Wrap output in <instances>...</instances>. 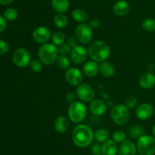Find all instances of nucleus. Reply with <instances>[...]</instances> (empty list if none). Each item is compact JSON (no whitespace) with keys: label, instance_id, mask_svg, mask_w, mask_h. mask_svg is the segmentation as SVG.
<instances>
[{"label":"nucleus","instance_id":"obj_19","mask_svg":"<svg viewBox=\"0 0 155 155\" xmlns=\"http://www.w3.org/2000/svg\"><path fill=\"white\" fill-rule=\"evenodd\" d=\"M102 155H116L118 151L117 143L113 139H107L101 145Z\"/></svg>","mask_w":155,"mask_h":155},{"label":"nucleus","instance_id":"obj_32","mask_svg":"<svg viewBox=\"0 0 155 155\" xmlns=\"http://www.w3.org/2000/svg\"><path fill=\"white\" fill-rule=\"evenodd\" d=\"M126 133L122 130H117L112 135V139L116 143H122L127 139Z\"/></svg>","mask_w":155,"mask_h":155},{"label":"nucleus","instance_id":"obj_21","mask_svg":"<svg viewBox=\"0 0 155 155\" xmlns=\"http://www.w3.org/2000/svg\"><path fill=\"white\" fill-rule=\"evenodd\" d=\"M99 73L104 78H111L115 73V68L113 64L104 61L99 65Z\"/></svg>","mask_w":155,"mask_h":155},{"label":"nucleus","instance_id":"obj_27","mask_svg":"<svg viewBox=\"0 0 155 155\" xmlns=\"http://www.w3.org/2000/svg\"><path fill=\"white\" fill-rule=\"evenodd\" d=\"M109 136H110L109 132L105 129H99L94 132V138L98 142H104L109 139Z\"/></svg>","mask_w":155,"mask_h":155},{"label":"nucleus","instance_id":"obj_16","mask_svg":"<svg viewBox=\"0 0 155 155\" xmlns=\"http://www.w3.org/2000/svg\"><path fill=\"white\" fill-rule=\"evenodd\" d=\"M139 83L143 89H151L155 86V74L151 71L145 72L139 78Z\"/></svg>","mask_w":155,"mask_h":155},{"label":"nucleus","instance_id":"obj_23","mask_svg":"<svg viewBox=\"0 0 155 155\" xmlns=\"http://www.w3.org/2000/svg\"><path fill=\"white\" fill-rule=\"evenodd\" d=\"M144 135H145V129L142 125H135L129 130V135L134 139H139Z\"/></svg>","mask_w":155,"mask_h":155},{"label":"nucleus","instance_id":"obj_42","mask_svg":"<svg viewBox=\"0 0 155 155\" xmlns=\"http://www.w3.org/2000/svg\"><path fill=\"white\" fill-rule=\"evenodd\" d=\"M152 133H153V135H154V137L155 138V123L154 126H153V128H152Z\"/></svg>","mask_w":155,"mask_h":155},{"label":"nucleus","instance_id":"obj_38","mask_svg":"<svg viewBox=\"0 0 155 155\" xmlns=\"http://www.w3.org/2000/svg\"><path fill=\"white\" fill-rule=\"evenodd\" d=\"M89 24L92 27V30H93V29H97L100 27V25H101V21L98 19H97V18H93V19H92L89 21Z\"/></svg>","mask_w":155,"mask_h":155},{"label":"nucleus","instance_id":"obj_18","mask_svg":"<svg viewBox=\"0 0 155 155\" xmlns=\"http://www.w3.org/2000/svg\"><path fill=\"white\" fill-rule=\"evenodd\" d=\"M130 5L126 0H119L113 6V12L116 16L124 17L129 13Z\"/></svg>","mask_w":155,"mask_h":155},{"label":"nucleus","instance_id":"obj_1","mask_svg":"<svg viewBox=\"0 0 155 155\" xmlns=\"http://www.w3.org/2000/svg\"><path fill=\"white\" fill-rule=\"evenodd\" d=\"M94 138L93 131L87 125L80 124L73 130V141L76 146L80 148L89 147L92 143Z\"/></svg>","mask_w":155,"mask_h":155},{"label":"nucleus","instance_id":"obj_22","mask_svg":"<svg viewBox=\"0 0 155 155\" xmlns=\"http://www.w3.org/2000/svg\"><path fill=\"white\" fill-rule=\"evenodd\" d=\"M51 5L52 9L57 13L64 14L69 9V0H51Z\"/></svg>","mask_w":155,"mask_h":155},{"label":"nucleus","instance_id":"obj_7","mask_svg":"<svg viewBox=\"0 0 155 155\" xmlns=\"http://www.w3.org/2000/svg\"><path fill=\"white\" fill-rule=\"evenodd\" d=\"M92 28L89 23H80L75 29V35L79 42L82 44H87L92 39Z\"/></svg>","mask_w":155,"mask_h":155},{"label":"nucleus","instance_id":"obj_5","mask_svg":"<svg viewBox=\"0 0 155 155\" xmlns=\"http://www.w3.org/2000/svg\"><path fill=\"white\" fill-rule=\"evenodd\" d=\"M110 117L115 124L124 126L130 119V110L125 104H117L110 110Z\"/></svg>","mask_w":155,"mask_h":155},{"label":"nucleus","instance_id":"obj_14","mask_svg":"<svg viewBox=\"0 0 155 155\" xmlns=\"http://www.w3.org/2000/svg\"><path fill=\"white\" fill-rule=\"evenodd\" d=\"M107 105L104 100L100 99H94L90 102L89 104V110L95 115H102L107 111Z\"/></svg>","mask_w":155,"mask_h":155},{"label":"nucleus","instance_id":"obj_24","mask_svg":"<svg viewBox=\"0 0 155 155\" xmlns=\"http://www.w3.org/2000/svg\"><path fill=\"white\" fill-rule=\"evenodd\" d=\"M72 17L74 21L79 23H85L89 19V15L82 9H76L72 12Z\"/></svg>","mask_w":155,"mask_h":155},{"label":"nucleus","instance_id":"obj_35","mask_svg":"<svg viewBox=\"0 0 155 155\" xmlns=\"http://www.w3.org/2000/svg\"><path fill=\"white\" fill-rule=\"evenodd\" d=\"M91 150L93 155H102L101 145L99 143H94L91 147Z\"/></svg>","mask_w":155,"mask_h":155},{"label":"nucleus","instance_id":"obj_25","mask_svg":"<svg viewBox=\"0 0 155 155\" xmlns=\"http://www.w3.org/2000/svg\"><path fill=\"white\" fill-rule=\"evenodd\" d=\"M53 22H54V24L55 25L56 27L59 29H63L68 25V18L64 14L57 13L54 16Z\"/></svg>","mask_w":155,"mask_h":155},{"label":"nucleus","instance_id":"obj_8","mask_svg":"<svg viewBox=\"0 0 155 155\" xmlns=\"http://www.w3.org/2000/svg\"><path fill=\"white\" fill-rule=\"evenodd\" d=\"M12 61L18 68H25L30 65L31 56L27 50L20 47L15 50L12 55Z\"/></svg>","mask_w":155,"mask_h":155},{"label":"nucleus","instance_id":"obj_11","mask_svg":"<svg viewBox=\"0 0 155 155\" xmlns=\"http://www.w3.org/2000/svg\"><path fill=\"white\" fill-rule=\"evenodd\" d=\"M89 53H88V50L85 48L83 46H77L76 47L71 50V53H70V58L71 61L74 62V64H83V62H86Z\"/></svg>","mask_w":155,"mask_h":155},{"label":"nucleus","instance_id":"obj_37","mask_svg":"<svg viewBox=\"0 0 155 155\" xmlns=\"http://www.w3.org/2000/svg\"><path fill=\"white\" fill-rule=\"evenodd\" d=\"M78 40L77 39V37H74V36H70L68 40H67V43L71 47V48H74L77 46H78Z\"/></svg>","mask_w":155,"mask_h":155},{"label":"nucleus","instance_id":"obj_34","mask_svg":"<svg viewBox=\"0 0 155 155\" xmlns=\"http://www.w3.org/2000/svg\"><path fill=\"white\" fill-rule=\"evenodd\" d=\"M58 52H59V55H62V56H68L71 53V48L68 43H63L61 44V46H58Z\"/></svg>","mask_w":155,"mask_h":155},{"label":"nucleus","instance_id":"obj_36","mask_svg":"<svg viewBox=\"0 0 155 155\" xmlns=\"http://www.w3.org/2000/svg\"><path fill=\"white\" fill-rule=\"evenodd\" d=\"M9 50V45L5 40H0V55L5 54Z\"/></svg>","mask_w":155,"mask_h":155},{"label":"nucleus","instance_id":"obj_9","mask_svg":"<svg viewBox=\"0 0 155 155\" xmlns=\"http://www.w3.org/2000/svg\"><path fill=\"white\" fill-rule=\"evenodd\" d=\"M76 94L77 97L85 103L92 101L95 97V91L91 85L86 83H82L77 86Z\"/></svg>","mask_w":155,"mask_h":155},{"label":"nucleus","instance_id":"obj_43","mask_svg":"<svg viewBox=\"0 0 155 155\" xmlns=\"http://www.w3.org/2000/svg\"><path fill=\"white\" fill-rule=\"evenodd\" d=\"M154 113H155V108H154Z\"/></svg>","mask_w":155,"mask_h":155},{"label":"nucleus","instance_id":"obj_13","mask_svg":"<svg viewBox=\"0 0 155 155\" xmlns=\"http://www.w3.org/2000/svg\"><path fill=\"white\" fill-rule=\"evenodd\" d=\"M154 112V109L152 105L148 103H143L136 107V115L139 120L146 121L152 116Z\"/></svg>","mask_w":155,"mask_h":155},{"label":"nucleus","instance_id":"obj_12","mask_svg":"<svg viewBox=\"0 0 155 155\" xmlns=\"http://www.w3.org/2000/svg\"><path fill=\"white\" fill-rule=\"evenodd\" d=\"M32 36L35 42L42 45V44L48 43L51 37V33L48 27L45 26H40V27H36L33 30Z\"/></svg>","mask_w":155,"mask_h":155},{"label":"nucleus","instance_id":"obj_31","mask_svg":"<svg viewBox=\"0 0 155 155\" xmlns=\"http://www.w3.org/2000/svg\"><path fill=\"white\" fill-rule=\"evenodd\" d=\"M30 67L35 73H39L43 68V63L39 59H33L30 62Z\"/></svg>","mask_w":155,"mask_h":155},{"label":"nucleus","instance_id":"obj_41","mask_svg":"<svg viewBox=\"0 0 155 155\" xmlns=\"http://www.w3.org/2000/svg\"><path fill=\"white\" fill-rule=\"evenodd\" d=\"M14 0H0V4L2 5H8V4H11V3L13 2Z\"/></svg>","mask_w":155,"mask_h":155},{"label":"nucleus","instance_id":"obj_3","mask_svg":"<svg viewBox=\"0 0 155 155\" xmlns=\"http://www.w3.org/2000/svg\"><path fill=\"white\" fill-rule=\"evenodd\" d=\"M58 56V48L52 43L42 44L38 50V57L44 65H51L54 64Z\"/></svg>","mask_w":155,"mask_h":155},{"label":"nucleus","instance_id":"obj_6","mask_svg":"<svg viewBox=\"0 0 155 155\" xmlns=\"http://www.w3.org/2000/svg\"><path fill=\"white\" fill-rule=\"evenodd\" d=\"M136 147L139 155H154L155 138L152 135H144L138 139Z\"/></svg>","mask_w":155,"mask_h":155},{"label":"nucleus","instance_id":"obj_33","mask_svg":"<svg viewBox=\"0 0 155 155\" xmlns=\"http://www.w3.org/2000/svg\"><path fill=\"white\" fill-rule=\"evenodd\" d=\"M138 99L137 97H135V96H129L125 101V105L127 106V107L129 109L136 107Z\"/></svg>","mask_w":155,"mask_h":155},{"label":"nucleus","instance_id":"obj_2","mask_svg":"<svg viewBox=\"0 0 155 155\" xmlns=\"http://www.w3.org/2000/svg\"><path fill=\"white\" fill-rule=\"evenodd\" d=\"M87 50L91 59L97 62L106 61L110 53V49L108 44L105 41L101 40H97L91 43Z\"/></svg>","mask_w":155,"mask_h":155},{"label":"nucleus","instance_id":"obj_28","mask_svg":"<svg viewBox=\"0 0 155 155\" xmlns=\"http://www.w3.org/2000/svg\"><path fill=\"white\" fill-rule=\"evenodd\" d=\"M51 41H52V43H54L57 46H59L61 44L64 43L65 35L63 32L60 31V30H58V31L54 32L51 34Z\"/></svg>","mask_w":155,"mask_h":155},{"label":"nucleus","instance_id":"obj_4","mask_svg":"<svg viewBox=\"0 0 155 155\" xmlns=\"http://www.w3.org/2000/svg\"><path fill=\"white\" fill-rule=\"evenodd\" d=\"M68 113L71 121L74 123H80L86 119L87 115V109L83 103L75 101L70 103Z\"/></svg>","mask_w":155,"mask_h":155},{"label":"nucleus","instance_id":"obj_39","mask_svg":"<svg viewBox=\"0 0 155 155\" xmlns=\"http://www.w3.org/2000/svg\"><path fill=\"white\" fill-rule=\"evenodd\" d=\"M77 94H74V92L68 93L66 95L67 100H68L70 103H74V102L77 101Z\"/></svg>","mask_w":155,"mask_h":155},{"label":"nucleus","instance_id":"obj_15","mask_svg":"<svg viewBox=\"0 0 155 155\" xmlns=\"http://www.w3.org/2000/svg\"><path fill=\"white\" fill-rule=\"evenodd\" d=\"M137 147L130 139H126L118 147L117 155H136Z\"/></svg>","mask_w":155,"mask_h":155},{"label":"nucleus","instance_id":"obj_26","mask_svg":"<svg viewBox=\"0 0 155 155\" xmlns=\"http://www.w3.org/2000/svg\"><path fill=\"white\" fill-rule=\"evenodd\" d=\"M55 62L57 66L62 70H68L71 68V59L67 57V56L59 55Z\"/></svg>","mask_w":155,"mask_h":155},{"label":"nucleus","instance_id":"obj_17","mask_svg":"<svg viewBox=\"0 0 155 155\" xmlns=\"http://www.w3.org/2000/svg\"><path fill=\"white\" fill-rule=\"evenodd\" d=\"M83 73L89 78L95 77L99 73V64L93 60L87 61L83 66Z\"/></svg>","mask_w":155,"mask_h":155},{"label":"nucleus","instance_id":"obj_29","mask_svg":"<svg viewBox=\"0 0 155 155\" xmlns=\"http://www.w3.org/2000/svg\"><path fill=\"white\" fill-rule=\"evenodd\" d=\"M142 27L145 31H155V20L151 18H145L142 22Z\"/></svg>","mask_w":155,"mask_h":155},{"label":"nucleus","instance_id":"obj_40","mask_svg":"<svg viewBox=\"0 0 155 155\" xmlns=\"http://www.w3.org/2000/svg\"><path fill=\"white\" fill-rule=\"evenodd\" d=\"M6 27H7L6 19L4 18V17L0 15V33H2V32L5 30Z\"/></svg>","mask_w":155,"mask_h":155},{"label":"nucleus","instance_id":"obj_10","mask_svg":"<svg viewBox=\"0 0 155 155\" xmlns=\"http://www.w3.org/2000/svg\"><path fill=\"white\" fill-rule=\"evenodd\" d=\"M65 80L71 86H79L83 81V73L76 67L68 68L65 72Z\"/></svg>","mask_w":155,"mask_h":155},{"label":"nucleus","instance_id":"obj_30","mask_svg":"<svg viewBox=\"0 0 155 155\" xmlns=\"http://www.w3.org/2000/svg\"><path fill=\"white\" fill-rule=\"evenodd\" d=\"M18 12L15 9H8L4 12V18L8 21H15L18 18Z\"/></svg>","mask_w":155,"mask_h":155},{"label":"nucleus","instance_id":"obj_20","mask_svg":"<svg viewBox=\"0 0 155 155\" xmlns=\"http://www.w3.org/2000/svg\"><path fill=\"white\" fill-rule=\"evenodd\" d=\"M69 125V119L64 115H60L54 121V127L58 133L63 134L68 131Z\"/></svg>","mask_w":155,"mask_h":155}]
</instances>
